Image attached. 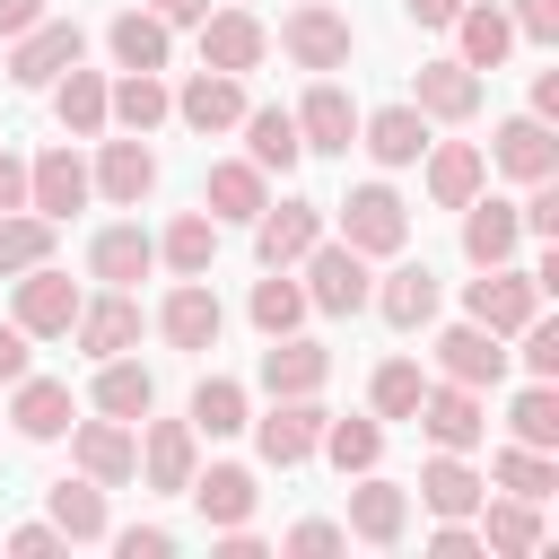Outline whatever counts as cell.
<instances>
[{
    "instance_id": "cell-26",
    "label": "cell",
    "mask_w": 559,
    "mask_h": 559,
    "mask_svg": "<svg viewBox=\"0 0 559 559\" xmlns=\"http://www.w3.org/2000/svg\"><path fill=\"white\" fill-rule=\"evenodd\" d=\"M166 114H175V96L157 70H122V87H105V122H122V131H157Z\"/></svg>"
},
{
    "instance_id": "cell-17",
    "label": "cell",
    "mask_w": 559,
    "mask_h": 559,
    "mask_svg": "<svg viewBox=\"0 0 559 559\" xmlns=\"http://www.w3.org/2000/svg\"><path fill=\"white\" fill-rule=\"evenodd\" d=\"M419 114H428V122H472V114H480V70H463V61H419Z\"/></svg>"
},
{
    "instance_id": "cell-21",
    "label": "cell",
    "mask_w": 559,
    "mask_h": 559,
    "mask_svg": "<svg viewBox=\"0 0 559 559\" xmlns=\"http://www.w3.org/2000/svg\"><path fill=\"white\" fill-rule=\"evenodd\" d=\"M79 472L105 480V489L131 480V472H140V437H131V419H87V428H79Z\"/></svg>"
},
{
    "instance_id": "cell-19",
    "label": "cell",
    "mask_w": 559,
    "mask_h": 559,
    "mask_svg": "<svg viewBox=\"0 0 559 559\" xmlns=\"http://www.w3.org/2000/svg\"><path fill=\"white\" fill-rule=\"evenodd\" d=\"M498 166H507L515 183H542V175H559V140H550V122H542V114H515V122H498Z\"/></svg>"
},
{
    "instance_id": "cell-57",
    "label": "cell",
    "mask_w": 559,
    "mask_h": 559,
    "mask_svg": "<svg viewBox=\"0 0 559 559\" xmlns=\"http://www.w3.org/2000/svg\"><path fill=\"white\" fill-rule=\"evenodd\" d=\"M341 542H349L341 524H297V533H288V550H341Z\"/></svg>"
},
{
    "instance_id": "cell-27",
    "label": "cell",
    "mask_w": 559,
    "mask_h": 559,
    "mask_svg": "<svg viewBox=\"0 0 559 559\" xmlns=\"http://www.w3.org/2000/svg\"><path fill=\"white\" fill-rule=\"evenodd\" d=\"M358 131H367V157H376V166H411V157L428 148V114H419V105H384V114H367Z\"/></svg>"
},
{
    "instance_id": "cell-24",
    "label": "cell",
    "mask_w": 559,
    "mask_h": 559,
    "mask_svg": "<svg viewBox=\"0 0 559 559\" xmlns=\"http://www.w3.org/2000/svg\"><path fill=\"white\" fill-rule=\"evenodd\" d=\"M463 210H472V218H463V253H472L480 271H489V262H507V253L524 245V218H515V201H480V192H472Z\"/></svg>"
},
{
    "instance_id": "cell-38",
    "label": "cell",
    "mask_w": 559,
    "mask_h": 559,
    "mask_svg": "<svg viewBox=\"0 0 559 559\" xmlns=\"http://www.w3.org/2000/svg\"><path fill=\"white\" fill-rule=\"evenodd\" d=\"M157 262H166V271H183V280H201V271L218 262V218H201V210H183V218L166 227V245H157Z\"/></svg>"
},
{
    "instance_id": "cell-35",
    "label": "cell",
    "mask_w": 559,
    "mask_h": 559,
    "mask_svg": "<svg viewBox=\"0 0 559 559\" xmlns=\"http://www.w3.org/2000/svg\"><path fill=\"white\" fill-rule=\"evenodd\" d=\"M96 411H105V419H148V411H157V376L131 367V358H105V376H96Z\"/></svg>"
},
{
    "instance_id": "cell-46",
    "label": "cell",
    "mask_w": 559,
    "mask_h": 559,
    "mask_svg": "<svg viewBox=\"0 0 559 559\" xmlns=\"http://www.w3.org/2000/svg\"><path fill=\"white\" fill-rule=\"evenodd\" d=\"M489 472H498V489H507V498H550V489H559V472H550V454H542V445H507Z\"/></svg>"
},
{
    "instance_id": "cell-6",
    "label": "cell",
    "mask_w": 559,
    "mask_h": 559,
    "mask_svg": "<svg viewBox=\"0 0 559 559\" xmlns=\"http://www.w3.org/2000/svg\"><path fill=\"white\" fill-rule=\"evenodd\" d=\"M411 419H419L445 454H463V445H480V437H489V419H480V384H454V376H445V384H428Z\"/></svg>"
},
{
    "instance_id": "cell-25",
    "label": "cell",
    "mask_w": 559,
    "mask_h": 559,
    "mask_svg": "<svg viewBox=\"0 0 559 559\" xmlns=\"http://www.w3.org/2000/svg\"><path fill=\"white\" fill-rule=\"evenodd\" d=\"M70 332H79V349H87V358H122V349L140 341V306H131V297L114 288V297L79 306V323H70Z\"/></svg>"
},
{
    "instance_id": "cell-28",
    "label": "cell",
    "mask_w": 559,
    "mask_h": 559,
    "mask_svg": "<svg viewBox=\"0 0 559 559\" xmlns=\"http://www.w3.org/2000/svg\"><path fill=\"white\" fill-rule=\"evenodd\" d=\"M480 175H489V157H480L472 140H445V148H428V201H437V210H463V201L480 192Z\"/></svg>"
},
{
    "instance_id": "cell-61",
    "label": "cell",
    "mask_w": 559,
    "mask_h": 559,
    "mask_svg": "<svg viewBox=\"0 0 559 559\" xmlns=\"http://www.w3.org/2000/svg\"><path fill=\"white\" fill-rule=\"evenodd\" d=\"M533 114H542V122L559 114V70H542V79H533Z\"/></svg>"
},
{
    "instance_id": "cell-31",
    "label": "cell",
    "mask_w": 559,
    "mask_h": 559,
    "mask_svg": "<svg viewBox=\"0 0 559 559\" xmlns=\"http://www.w3.org/2000/svg\"><path fill=\"white\" fill-rule=\"evenodd\" d=\"M105 44H114L122 70H166V17H157V9H122V17L105 26Z\"/></svg>"
},
{
    "instance_id": "cell-2",
    "label": "cell",
    "mask_w": 559,
    "mask_h": 559,
    "mask_svg": "<svg viewBox=\"0 0 559 559\" xmlns=\"http://www.w3.org/2000/svg\"><path fill=\"white\" fill-rule=\"evenodd\" d=\"M349 44H358V35H349V17H341V9H323V0H306V9H288V17H280V52H288L297 70H341V61H349Z\"/></svg>"
},
{
    "instance_id": "cell-39",
    "label": "cell",
    "mask_w": 559,
    "mask_h": 559,
    "mask_svg": "<svg viewBox=\"0 0 559 559\" xmlns=\"http://www.w3.org/2000/svg\"><path fill=\"white\" fill-rule=\"evenodd\" d=\"M419 498H428V515H472V507H480V472H472L463 454H437V463L419 472Z\"/></svg>"
},
{
    "instance_id": "cell-44",
    "label": "cell",
    "mask_w": 559,
    "mask_h": 559,
    "mask_svg": "<svg viewBox=\"0 0 559 559\" xmlns=\"http://www.w3.org/2000/svg\"><path fill=\"white\" fill-rule=\"evenodd\" d=\"M419 393H428V376H419L411 358H384V367H376V384H367L376 419H411V411H419Z\"/></svg>"
},
{
    "instance_id": "cell-15",
    "label": "cell",
    "mask_w": 559,
    "mask_h": 559,
    "mask_svg": "<svg viewBox=\"0 0 559 559\" xmlns=\"http://www.w3.org/2000/svg\"><path fill=\"white\" fill-rule=\"evenodd\" d=\"M437 367H445L454 384H498V376H507V349H498L489 323H454V332H437Z\"/></svg>"
},
{
    "instance_id": "cell-37",
    "label": "cell",
    "mask_w": 559,
    "mask_h": 559,
    "mask_svg": "<svg viewBox=\"0 0 559 559\" xmlns=\"http://www.w3.org/2000/svg\"><path fill=\"white\" fill-rule=\"evenodd\" d=\"M52 114H61V131H79V140H87V131H105V79L70 61V70L52 79Z\"/></svg>"
},
{
    "instance_id": "cell-8",
    "label": "cell",
    "mask_w": 559,
    "mask_h": 559,
    "mask_svg": "<svg viewBox=\"0 0 559 559\" xmlns=\"http://www.w3.org/2000/svg\"><path fill=\"white\" fill-rule=\"evenodd\" d=\"M271 52V35H262V17L236 0V9H218V17H201V70H227V79H245L253 61Z\"/></svg>"
},
{
    "instance_id": "cell-5",
    "label": "cell",
    "mask_w": 559,
    "mask_h": 559,
    "mask_svg": "<svg viewBox=\"0 0 559 559\" xmlns=\"http://www.w3.org/2000/svg\"><path fill=\"white\" fill-rule=\"evenodd\" d=\"M533 306H542L533 271H507V262H489V280H472V288H463V314H472V323H489L498 341H507V332H524V323H533Z\"/></svg>"
},
{
    "instance_id": "cell-30",
    "label": "cell",
    "mask_w": 559,
    "mask_h": 559,
    "mask_svg": "<svg viewBox=\"0 0 559 559\" xmlns=\"http://www.w3.org/2000/svg\"><path fill=\"white\" fill-rule=\"evenodd\" d=\"M454 35H463V70H498V61H507V44H515L507 9H480V0H463V9H454Z\"/></svg>"
},
{
    "instance_id": "cell-13",
    "label": "cell",
    "mask_w": 559,
    "mask_h": 559,
    "mask_svg": "<svg viewBox=\"0 0 559 559\" xmlns=\"http://www.w3.org/2000/svg\"><path fill=\"white\" fill-rule=\"evenodd\" d=\"M367 306H376L393 332H419V323L437 314V271H428V262H393L384 288H367Z\"/></svg>"
},
{
    "instance_id": "cell-54",
    "label": "cell",
    "mask_w": 559,
    "mask_h": 559,
    "mask_svg": "<svg viewBox=\"0 0 559 559\" xmlns=\"http://www.w3.org/2000/svg\"><path fill=\"white\" fill-rule=\"evenodd\" d=\"M9 550H17V559H44V550H61V524H17Z\"/></svg>"
},
{
    "instance_id": "cell-7",
    "label": "cell",
    "mask_w": 559,
    "mask_h": 559,
    "mask_svg": "<svg viewBox=\"0 0 559 559\" xmlns=\"http://www.w3.org/2000/svg\"><path fill=\"white\" fill-rule=\"evenodd\" d=\"M323 419H332V411H323L314 393H280V402H271V419L253 428V437H262V463H280V472H288V463H306V454L323 445Z\"/></svg>"
},
{
    "instance_id": "cell-56",
    "label": "cell",
    "mask_w": 559,
    "mask_h": 559,
    "mask_svg": "<svg viewBox=\"0 0 559 559\" xmlns=\"http://www.w3.org/2000/svg\"><path fill=\"white\" fill-rule=\"evenodd\" d=\"M9 210H26V166L0 148V218H9Z\"/></svg>"
},
{
    "instance_id": "cell-43",
    "label": "cell",
    "mask_w": 559,
    "mask_h": 559,
    "mask_svg": "<svg viewBox=\"0 0 559 559\" xmlns=\"http://www.w3.org/2000/svg\"><path fill=\"white\" fill-rule=\"evenodd\" d=\"M253 323L280 341V332H297L306 323V288L288 280V271H271V280H253Z\"/></svg>"
},
{
    "instance_id": "cell-60",
    "label": "cell",
    "mask_w": 559,
    "mask_h": 559,
    "mask_svg": "<svg viewBox=\"0 0 559 559\" xmlns=\"http://www.w3.org/2000/svg\"><path fill=\"white\" fill-rule=\"evenodd\" d=\"M166 26H192V17H210V0H148Z\"/></svg>"
},
{
    "instance_id": "cell-34",
    "label": "cell",
    "mask_w": 559,
    "mask_h": 559,
    "mask_svg": "<svg viewBox=\"0 0 559 559\" xmlns=\"http://www.w3.org/2000/svg\"><path fill=\"white\" fill-rule=\"evenodd\" d=\"M148 262H157V245H148L140 227H105V236L87 245V271H96V280H114V288L148 280Z\"/></svg>"
},
{
    "instance_id": "cell-47",
    "label": "cell",
    "mask_w": 559,
    "mask_h": 559,
    "mask_svg": "<svg viewBox=\"0 0 559 559\" xmlns=\"http://www.w3.org/2000/svg\"><path fill=\"white\" fill-rule=\"evenodd\" d=\"M507 419H515V445H542V454L559 445V393H550L542 376H533V393H515V411H507Z\"/></svg>"
},
{
    "instance_id": "cell-22",
    "label": "cell",
    "mask_w": 559,
    "mask_h": 559,
    "mask_svg": "<svg viewBox=\"0 0 559 559\" xmlns=\"http://www.w3.org/2000/svg\"><path fill=\"white\" fill-rule=\"evenodd\" d=\"M183 489H192V507H201V524H218V533L253 515V472H245V463H210V472H192Z\"/></svg>"
},
{
    "instance_id": "cell-20",
    "label": "cell",
    "mask_w": 559,
    "mask_h": 559,
    "mask_svg": "<svg viewBox=\"0 0 559 559\" xmlns=\"http://www.w3.org/2000/svg\"><path fill=\"white\" fill-rule=\"evenodd\" d=\"M218 323H227V314H218V297H210L201 280H183V288L157 306V332H166L175 349H218Z\"/></svg>"
},
{
    "instance_id": "cell-23",
    "label": "cell",
    "mask_w": 559,
    "mask_h": 559,
    "mask_svg": "<svg viewBox=\"0 0 559 559\" xmlns=\"http://www.w3.org/2000/svg\"><path fill=\"white\" fill-rule=\"evenodd\" d=\"M402 524H411V489H393V480L367 472V480L349 489V533L384 550V542H402Z\"/></svg>"
},
{
    "instance_id": "cell-29",
    "label": "cell",
    "mask_w": 559,
    "mask_h": 559,
    "mask_svg": "<svg viewBox=\"0 0 559 559\" xmlns=\"http://www.w3.org/2000/svg\"><path fill=\"white\" fill-rule=\"evenodd\" d=\"M9 419H17V437L52 445V437L70 428V384H52V376H17V402H9Z\"/></svg>"
},
{
    "instance_id": "cell-18",
    "label": "cell",
    "mask_w": 559,
    "mask_h": 559,
    "mask_svg": "<svg viewBox=\"0 0 559 559\" xmlns=\"http://www.w3.org/2000/svg\"><path fill=\"white\" fill-rule=\"evenodd\" d=\"M175 114L210 140V131H227V122H245V87L227 79V70H201V79H183L175 87Z\"/></svg>"
},
{
    "instance_id": "cell-58",
    "label": "cell",
    "mask_w": 559,
    "mask_h": 559,
    "mask_svg": "<svg viewBox=\"0 0 559 559\" xmlns=\"http://www.w3.org/2000/svg\"><path fill=\"white\" fill-rule=\"evenodd\" d=\"M44 17V0H0V35H26Z\"/></svg>"
},
{
    "instance_id": "cell-45",
    "label": "cell",
    "mask_w": 559,
    "mask_h": 559,
    "mask_svg": "<svg viewBox=\"0 0 559 559\" xmlns=\"http://www.w3.org/2000/svg\"><path fill=\"white\" fill-rule=\"evenodd\" d=\"M323 454H332L341 472H376L384 428H376V419H323Z\"/></svg>"
},
{
    "instance_id": "cell-9",
    "label": "cell",
    "mask_w": 559,
    "mask_h": 559,
    "mask_svg": "<svg viewBox=\"0 0 559 559\" xmlns=\"http://www.w3.org/2000/svg\"><path fill=\"white\" fill-rule=\"evenodd\" d=\"M70 61H79V26H61V17H35V26L17 35V52H9V79H17V87H52Z\"/></svg>"
},
{
    "instance_id": "cell-33",
    "label": "cell",
    "mask_w": 559,
    "mask_h": 559,
    "mask_svg": "<svg viewBox=\"0 0 559 559\" xmlns=\"http://www.w3.org/2000/svg\"><path fill=\"white\" fill-rule=\"evenodd\" d=\"M201 201H210V218H262L271 192H262V166L253 157H227V166H210V192Z\"/></svg>"
},
{
    "instance_id": "cell-14",
    "label": "cell",
    "mask_w": 559,
    "mask_h": 559,
    "mask_svg": "<svg viewBox=\"0 0 559 559\" xmlns=\"http://www.w3.org/2000/svg\"><path fill=\"white\" fill-rule=\"evenodd\" d=\"M105 201H122V210H140L148 192H157V157L140 148V131L131 140H105V157H96V175H87Z\"/></svg>"
},
{
    "instance_id": "cell-3",
    "label": "cell",
    "mask_w": 559,
    "mask_h": 559,
    "mask_svg": "<svg viewBox=\"0 0 559 559\" xmlns=\"http://www.w3.org/2000/svg\"><path fill=\"white\" fill-rule=\"evenodd\" d=\"M341 210V245H358V253H402V236H411V210L384 192V183H358L349 201H332Z\"/></svg>"
},
{
    "instance_id": "cell-40",
    "label": "cell",
    "mask_w": 559,
    "mask_h": 559,
    "mask_svg": "<svg viewBox=\"0 0 559 559\" xmlns=\"http://www.w3.org/2000/svg\"><path fill=\"white\" fill-rule=\"evenodd\" d=\"M52 524L61 542H105V480H52Z\"/></svg>"
},
{
    "instance_id": "cell-41",
    "label": "cell",
    "mask_w": 559,
    "mask_h": 559,
    "mask_svg": "<svg viewBox=\"0 0 559 559\" xmlns=\"http://www.w3.org/2000/svg\"><path fill=\"white\" fill-rule=\"evenodd\" d=\"M245 428V384L236 376H201L192 393V437H236Z\"/></svg>"
},
{
    "instance_id": "cell-12",
    "label": "cell",
    "mask_w": 559,
    "mask_h": 559,
    "mask_svg": "<svg viewBox=\"0 0 559 559\" xmlns=\"http://www.w3.org/2000/svg\"><path fill=\"white\" fill-rule=\"evenodd\" d=\"M314 236H323V201H280V210L262 201V218H253V245H262V262H271V271H288Z\"/></svg>"
},
{
    "instance_id": "cell-36",
    "label": "cell",
    "mask_w": 559,
    "mask_h": 559,
    "mask_svg": "<svg viewBox=\"0 0 559 559\" xmlns=\"http://www.w3.org/2000/svg\"><path fill=\"white\" fill-rule=\"evenodd\" d=\"M140 472H148V489H183L192 480V419H157L140 445Z\"/></svg>"
},
{
    "instance_id": "cell-32",
    "label": "cell",
    "mask_w": 559,
    "mask_h": 559,
    "mask_svg": "<svg viewBox=\"0 0 559 559\" xmlns=\"http://www.w3.org/2000/svg\"><path fill=\"white\" fill-rule=\"evenodd\" d=\"M245 140H253V166H262V175H288V166L306 157L297 114H280V105H253V114H245Z\"/></svg>"
},
{
    "instance_id": "cell-49",
    "label": "cell",
    "mask_w": 559,
    "mask_h": 559,
    "mask_svg": "<svg viewBox=\"0 0 559 559\" xmlns=\"http://www.w3.org/2000/svg\"><path fill=\"white\" fill-rule=\"evenodd\" d=\"M524 367H533V376H542V384H550V376H559V323H542V314H533V323H524Z\"/></svg>"
},
{
    "instance_id": "cell-52",
    "label": "cell",
    "mask_w": 559,
    "mask_h": 559,
    "mask_svg": "<svg viewBox=\"0 0 559 559\" xmlns=\"http://www.w3.org/2000/svg\"><path fill=\"white\" fill-rule=\"evenodd\" d=\"M114 550H122V559H166L175 533H166V524H131V533H114Z\"/></svg>"
},
{
    "instance_id": "cell-51",
    "label": "cell",
    "mask_w": 559,
    "mask_h": 559,
    "mask_svg": "<svg viewBox=\"0 0 559 559\" xmlns=\"http://www.w3.org/2000/svg\"><path fill=\"white\" fill-rule=\"evenodd\" d=\"M515 218H524V236H559V183L542 175V183H533V201H524Z\"/></svg>"
},
{
    "instance_id": "cell-50",
    "label": "cell",
    "mask_w": 559,
    "mask_h": 559,
    "mask_svg": "<svg viewBox=\"0 0 559 559\" xmlns=\"http://www.w3.org/2000/svg\"><path fill=\"white\" fill-rule=\"evenodd\" d=\"M507 26H515V35H533V44H559V0H515V9H507Z\"/></svg>"
},
{
    "instance_id": "cell-59",
    "label": "cell",
    "mask_w": 559,
    "mask_h": 559,
    "mask_svg": "<svg viewBox=\"0 0 559 559\" xmlns=\"http://www.w3.org/2000/svg\"><path fill=\"white\" fill-rule=\"evenodd\" d=\"M402 9H411V26H454L463 0H402Z\"/></svg>"
},
{
    "instance_id": "cell-11",
    "label": "cell",
    "mask_w": 559,
    "mask_h": 559,
    "mask_svg": "<svg viewBox=\"0 0 559 559\" xmlns=\"http://www.w3.org/2000/svg\"><path fill=\"white\" fill-rule=\"evenodd\" d=\"M297 140H306V148H323V157H349V140H358V105H349L332 79H314V87H306V105H297Z\"/></svg>"
},
{
    "instance_id": "cell-4",
    "label": "cell",
    "mask_w": 559,
    "mask_h": 559,
    "mask_svg": "<svg viewBox=\"0 0 559 559\" xmlns=\"http://www.w3.org/2000/svg\"><path fill=\"white\" fill-rule=\"evenodd\" d=\"M79 306H87V297H79V288H70L52 262L17 271V332H26V341H61V332L79 323Z\"/></svg>"
},
{
    "instance_id": "cell-55",
    "label": "cell",
    "mask_w": 559,
    "mask_h": 559,
    "mask_svg": "<svg viewBox=\"0 0 559 559\" xmlns=\"http://www.w3.org/2000/svg\"><path fill=\"white\" fill-rule=\"evenodd\" d=\"M17 376H26V332L0 323V384H17Z\"/></svg>"
},
{
    "instance_id": "cell-48",
    "label": "cell",
    "mask_w": 559,
    "mask_h": 559,
    "mask_svg": "<svg viewBox=\"0 0 559 559\" xmlns=\"http://www.w3.org/2000/svg\"><path fill=\"white\" fill-rule=\"evenodd\" d=\"M35 262H52V218H0V271H35Z\"/></svg>"
},
{
    "instance_id": "cell-16",
    "label": "cell",
    "mask_w": 559,
    "mask_h": 559,
    "mask_svg": "<svg viewBox=\"0 0 559 559\" xmlns=\"http://www.w3.org/2000/svg\"><path fill=\"white\" fill-rule=\"evenodd\" d=\"M323 376H332V349H323V341L280 332V341L262 349V384H271V402H280V393H323Z\"/></svg>"
},
{
    "instance_id": "cell-42",
    "label": "cell",
    "mask_w": 559,
    "mask_h": 559,
    "mask_svg": "<svg viewBox=\"0 0 559 559\" xmlns=\"http://www.w3.org/2000/svg\"><path fill=\"white\" fill-rule=\"evenodd\" d=\"M542 542V498H498L480 524V550H533Z\"/></svg>"
},
{
    "instance_id": "cell-53",
    "label": "cell",
    "mask_w": 559,
    "mask_h": 559,
    "mask_svg": "<svg viewBox=\"0 0 559 559\" xmlns=\"http://www.w3.org/2000/svg\"><path fill=\"white\" fill-rule=\"evenodd\" d=\"M428 550H437V559H472V550H480V533H472V524H463V515H445V524H437V542H428Z\"/></svg>"
},
{
    "instance_id": "cell-1",
    "label": "cell",
    "mask_w": 559,
    "mask_h": 559,
    "mask_svg": "<svg viewBox=\"0 0 559 559\" xmlns=\"http://www.w3.org/2000/svg\"><path fill=\"white\" fill-rule=\"evenodd\" d=\"M297 262H306V306H323V314H358V306H367V288H376L358 245H323V236H314Z\"/></svg>"
},
{
    "instance_id": "cell-10",
    "label": "cell",
    "mask_w": 559,
    "mask_h": 559,
    "mask_svg": "<svg viewBox=\"0 0 559 559\" xmlns=\"http://www.w3.org/2000/svg\"><path fill=\"white\" fill-rule=\"evenodd\" d=\"M87 192H96V183H87V166H79L70 148H44V157L26 166V210H35V218H52V227H61Z\"/></svg>"
}]
</instances>
